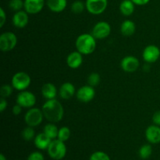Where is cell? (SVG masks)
Instances as JSON below:
<instances>
[{
  "label": "cell",
  "mask_w": 160,
  "mask_h": 160,
  "mask_svg": "<svg viewBox=\"0 0 160 160\" xmlns=\"http://www.w3.org/2000/svg\"><path fill=\"white\" fill-rule=\"evenodd\" d=\"M44 117L50 123H58L64 116L63 106L57 99L47 100L42 107Z\"/></svg>",
  "instance_id": "cell-1"
},
{
  "label": "cell",
  "mask_w": 160,
  "mask_h": 160,
  "mask_svg": "<svg viewBox=\"0 0 160 160\" xmlns=\"http://www.w3.org/2000/svg\"><path fill=\"white\" fill-rule=\"evenodd\" d=\"M92 34H82L79 35L75 42L77 50L82 55H90L96 48V40Z\"/></svg>",
  "instance_id": "cell-2"
},
{
  "label": "cell",
  "mask_w": 160,
  "mask_h": 160,
  "mask_svg": "<svg viewBox=\"0 0 160 160\" xmlns=\"http://www.w3.org/2000/svg\"><path fill=\"white\" fill-rule=\"evenodd\" d=\"M47 152L50 157L54 160H61L63 159L67 154V146L65 142L59 139L52 140L49 146L47 148Z\"/></svg>",
  "instance_id": "cell-3"
},
{
  "label": "cell",
  "mask_w": 160,
  "mask_h": 160,
  "mask_svg": "<svg viewBox=\"0 0 160 160\" xmlns=\"http://www.w3.org/2000/svg\"><path fill=\"white\" fill-rule=\"evenodd\" d=\"M31 84V78L26 72H17L12 76L11 84L17 91H25Z\"/></svg>",
  "instance_id": "cell-4"
},
{
  "label": "cell",
  "mask_w": 160,
  "mask_h": 160,
  "mask_svg": "<svg viewBox=\"0 0 160 160\" xmlns=\"http://www.w3.org/2000/svg\"><path fill=\"white\" fill-rule=\"evenodd\" d=\"M44 117H45L42 109L32 107L25 113L24 121L28 126L34 128L39 126L42 123Z\"/></svg>",
  "instance_id": "cell-5"
},
{
  "label": "cell",
  "mask_w": 160,
  "mask_h": 160,
  "mask_svg": "<svg viewBox=\"0 0 160 160\" xmlns=\"http://www.w3.org/2000/svg\"><path fill=\"white\" fill-rule=\"evenodd\" d=\"M17 44V37L14 33L7 31L0 36V50L2 52H9L13 49Z\"/></svg>",
  "instance_id": "cell-6"
},
{
  "label": "cell",
  "mask_w": 160,
  "mask_h": 160,
  "mask_svg": "<svg viewBox=\"0 0 160 160\" xmlns=\"http://www.w3.org/2000/svg\"><path fill=\"white\" fill-rule=\"evenodd\" d=\"M86 9L93 15H99L106 11L108 0H86Z\"/></svg>",
  "instance_id": "cell-7"
},
{
  "label": "cell",
  "mask_w": 160,
  "mask_h": 160,
  "mask_svg": "<svg viewBox=\"0 0 160 160\" xmlns=\"http://www.w3.org/2000/svg\"><path fill=\"white\" fill-rule=\"evenodd\" d=\"M17 103L23 108L31 109L34 107L36 103V97L32 92L28 91H22L17 95Z\"/></svg>",
  "instance_id": "cell-8"
},
{
  "label": "cell",
  "mask_w": 160,
  "mask_h": 160,
  "mask_svg": "<svg viewBox=\"0 0 160 160\" xmlns=\"http://www.w3.org/2000/svg\"><path fill=\"white\" fill-rule=\"evenodd\" d=\"M111 33V27L106 21H99L94 26L92 34L96 39L106 38Z\"/></svg>",
  "instance_id": "cell-9"
},
{
  "label": "cell",
  "mask_w": 160,
  "mask_h": 160,
  "mask_svg": "<svg viewBox=\"0 0 160 160\" xmlns=\"http://www.w3.org/2000/svg\"><path fill=\"white\" fill-rule=\"evenodd\" d=\"M95 91L90 85H84L80 88L76 92L77 98L81 102H89L95 98Z\"/></svg>",
  "instance_id": "cell-10"
},
{
  "label": "cell",
  "mask_w": 160,
  "mask_h": 160,
  "mask_svg": "<svg viewBox=\"0 0 160 160\" xmlns=\"http://www.w3.org/2000/svg\"><path fill=\"white\" fill-rule=\"evenodd\" d=\"M144 60L148 63L156 62L160 57V49L158 46L154 45H150L145 47L142 54Z\"/></svg>",
  "instance_id": "cell-11"
},
{
  "label": "cell",
  "mask_w": 160,
  "mask_h": 160,
  "mask_svg": "<svg viewBox=\"0 0 160 160\" xmlns=\"http://www.w3.org/2000/svg\"><path fill=\"white\" fill-rule=\"evenodd\" d=\"M120 66L123 71L127 73H133L138 69L140 66L139 60L133 56H125L120 62Z\"/></svg>",
  "instance_id": "cell-12"
},
{
  "label": "cell",
  "mask_w": 160,
  "mask_h": 160,
  "mask_svg": "<svg viewBox=\"0 0 160 160\" xmlns=\"http://www.w3.org/2000/svg\"><path fill=\"white\" fill-rule=\"evenodd\" d=\"M45 0H24V10L28 14H37L42 10Z\"/></svg>",
  "instance_id": "cell-13"
},
{
  "label": "cell",
  "mask_w": 160,
  "mask_h": 160,
  "mask_svg": "<svg viewBox=\"0 0 160 160\" xmlns=\"http://www.w3.org/2000/svg\"><path fill=\"white\" fill-rule=\"evenodd\" d=\"M145 138L151 144L160 143V127L157 125H151L145 131Z\"/></svg>",
  "instance_id": "cell-14"
},
{
  "label": "cell",
  "mask_w": 160,
  "mask_h": 160,
  "mask_svg": "<svg viewBox=\"0 0 160 160\" xmlns=\"http://www.w3.org/2000/svg\"><path fill=\"white\" fill-rule=\"evenodd\" d=\"M12 24L17 28H23L29 22L28 13L25 10H20L15 12L12 17Z\"/></svg>",
  "instance_id": "cell-15"
},
{
  "label": "cell",
  "mask_w": 160,
  "mask_h": 160,
  "mask_svg": "<svg viewBox=\"0 0 160 160\" xmlns=\"http://www.w3.org/2000/svg\"><path fill=\"white\" fill-rule=\"evenodd\" d=\"M83 62V56L81 52L77 51L72 52L67 58V64L70 68L78 69Z\"/></svg>",
  "instance_id": "cell-16"
},
{
  "label": "cell",
  "mask_w": 160,
  "mask_h": 160,
  "mask_svg": "<svg viewBox=\"0 0 160 160\" xmlns=\"http://www.w3.org/2000/svg\"><path fill=\"white\" fill-rule=\"evenodd\" d=\"M59 96L62 99H70L75 95V87L72 83L66 82L60 86L59 88Z\"/></svg>",
  "instance_id": "cell-17"
},
{
  "label": "cell",
  "mask_w": 160,
  "mask_h": 160,
  "mask_svg": "<svg viewBox=\"0 0 160 160\" xmlns=\"http://www.w3.org/2000/svg\"><path fill=\"white\" fill-rule=\"evenodd\" d=\"M52 139L48 138L44 132L40 133L34 138V145L40 150L47 149L49 146Z\"/></svg>",
  "instance_id": "cell-18"
},
{
  "label": "cell",
  "mask_w": 160,
  "mask_h": 160,
  "mask_svg": "<svg viewBox=\"0 0 160 160\" xmlns=\"http://www.w3.org/2000/svg\"><path fill=\"white\" fill-rule=\"evenodd\" d=\"M42 95L45 99H54L57 95L56 87L52 83H46L42 88Z\"/></svg>",
  "instance_id": "cell-19"
},
{
  "label": "cell",
  "mask_w": 160,
  "mask_h": 160,
  "mask_svg": "<svg viewBox=\"0 0 160 160\" xmlns=\"http://www.w3.org/2000/svg\"><path fill=\"white\" fill-rule=\"evenodd\" d=\"M67 6V0H48L47 6L53 12H61Z\"/></svg>",
  "instance_id": "cell-20"
},
{
  "label": "cell",
  "mask_w": 160,
  "mask_h": 160,
  "mask_svg": "<svg viewBox=\"0 0 160 160\" xmlns=\"http://www.w3.org/2000/svg\"><path fill=\"white\" fill-rule=\"evenodd\" d=\"M136 31V25L134 21L131 20H126L122 23L120 26L121 34L125 37H130L133 35Z\"/></svg>",
  "instance_id": "cell-21"
},
{
  "label": "cell",
  "mask_w": 160,
  "mask_h": 160,
  "mask_svg": "<svg viewBox=\"0 0 160 160\" xmlns=\"http://www.w3.org/2000/svg\"><path fill=\"white\" fill-rule=\"evenodd\" d=\"M134 5L131 0H123L120 5V12L126 17L132 15L134 12Z\"/></svg>",
  "instance_id": "cell-22"
},
{
  "label": "cell",
  "mask_w": 160,
  "mask_h": 160,
  "mask_svg": "<svg viewBox=\"0 0 160 160\" xmlns=\"http://www.w3.org/2000/svg\"><path fill=\"white\" fill-rule=\"evenodd\" d=\"M43 132L48 136V138L52 139V140H54L56 139V138L58 137V133H59V129L56 127V125H55L53 123H48V124L45 125L44 127Z\"/></svg>",
  "instance_id": "cell-23"
},
{
  "label": "cell",
  "mask_w": 160,
  "mask_h": 160,
  "mask_svg": "<svg viewBox=\"0 0 160 160\" xmlns=\"http://www.w3.org/2000/svg\"><path fill=\"white\" fill-rule=\"evenodd\" d=\"M152 148L148 144L142 145L138 151V155L142 159H148L152 156Z\"/></svg>",
  "instance_id": "cell-24"
},
{
  "label": "cell",
  "mask_w": 160,
  "mask_h": 160,
  "mask_svg": "<svg viewBox=\"0 0 160 160\" xmlns=\"http://www.w3.org/2000/svg\"><path fill=\"white\" fill-rule=\"evenodd\" d=\"M21 135L23 140L29 142V141H31L35 138V132H34V130L33 129L32 127L28 126L23 130Z\"/></svg>",
  "instance_id": "cell-25"
},
{
  "label": "cell",
  "mask_w": 160,
  "mask_h": 160,
  "mask_svg": "<svg viewBox=\"0 0 160 160\" xmlns=\"http://www.w3.org/2000/svg\"><path fill=\"white\" fill-rule=\"evenodd\" d=\"M84 9H86L85 3L83 2L82 1H80V0L73 2L71 5V11L73 13H81L84 10Z\"/></svg>",
  "instance_id": "cell-26"
},
{
  "label": "cell",
  "mask_w": 160,
  "mask_h": 160,
  "mask_svg": "<svg viewBox=\"0 0 160 160\" xmlns=\"http://www.w3.org/2000/svg\"><path fill=\"white\" fill-rule=\"evenodd\" d=\"M70 137V130L67 127H62L59 129L57 138L62 142H67Z\"/></svg>",
  "instance_id": "cell-27"
},
{
  "label": "cell",
  "mask_w": 160,
  "mask_h": 160,
  "mask_svg": "<svg viewBox=\"0 0 160 160\" xmlns=\"http://www.w3.org/2000/svg\"><path fill=\"white\" fill-rule=\"evenodd\" d=\"M9 7L11 10L14 12L22 10L24 8V1L23 0H10L9 3Z\"/></svg>",
  "instance_id": "cell-28"
},
{
  "label": "cell",
  "mask_w": 160,
  "mask_h": 160,
  "mask_svg": "<svg viewBox=\"0 0 160 160\" xmlns=\"http://www.w3.org/2000/svg\"><path fill=\"white\" fill-rule=\"evenodd\" d=\"M100 81H101V78L98 73H92L88 78V84L93 88L98 86Z\"/></svg>",
  "instance_id": "cell-29"
},
{
  "label": "cell",
  "mask_w": 160,
  "mask_h": 160,
  "mask_svg": "<svg viewBox=\"0 0 160 160\" xmlns=\"http://www.w3.org/2000/svg\"><path fill=\"white\" fill-rule=\"evenodd\" d=\"M89 160H110V158L104 152L97 151L91 155Z\"/></svg>",
  "instance_id": "cell-30"
},
{
  "label": "cell",
  "mask_w": 160,
  "mask_h": 160,
  "mask_svg": "<svg viewBox=\"0 0 160 160\" xmlns=\"http://www.w3.org/2000/svg\"><path fill=\"white\" fill-rule=\"evenodd\" d=\"M12 88H13V87L12 86V84L11 85H9V84H3L1 87V88H0L1 97L6 98L10 96L12 92Z\"/></svg>",
  "instance_id": "cell-31"
},
{
  "label": "cell",
  "mask_w": 160,
  "mask_h": 160,
  "mask_svg": "<svg viewBox=\"0 0 160 160\" xmlns=\"http://www.w3.org/2000/svg\"><path fill=\"white\" fill-rule=\"evenodd\" d=\"M28 160H45V158L40 152H33L28 156Z\"/></svg>",
  "instance_id": "cell-32"
},
{
  "label": "cell",
  "mask_w": 160,
  "mask_h": 160,
  "mask_svg": "<svg viewBox=\"0 0 160 160\" xmlns=\"http://www.w3.org/2000/svg\"><path fill=\"white\" fill-rule=\"evenodd\" d=\"M6 21V14L3 8H0V28L4 26Z\"/></svg>",
  "instance_id": "cell-33"
},
{
  "label": "cell",
  "mask_w": 160,
  "mask_h": 160,
  "mask_svg": "<svg viewBox=\"0 0 160 160\" xmlns=\"http://www.w3.org/2000/svg\"><path fill=\"white\" fill-rule=\"evenodd\" d=\"M152 122L154 124L160 127V110L156 111L152 116Z\"/></svg>",
  "instance_id": "cell-34"
},
{
  "label": "cell",
  "mask_w": 160,
  "mask_h": 160,
  "mask_svg": "<svg viewBox=\"0 0 160 160\" xmlns=\"http://www.w3.org/2000/svg\"><path fill=\"white\" fill-rule=\"evenodd\" d=\"M8 102L6 101V99L5 98L2 97L1 99H0V112H3L5 111V109L7 108Z\"/></svg>",
  "instance_id": "cell-35"
},
{
  "label": "cell",
  "mask_w": 160,
  "mask_h": 160,
  "mask_svg": "<svg viewBox=\"0 0 160 160\" xmlns=\"http://www.w3.org/2000/svg\"><path fill=\"white\" fill-rule=\"evenodd\" d=\"M22 109H23V107H22L21 106H20L19 104H16L15 106L12 107V113L14 114V115L17 116V115H20V113H21L22 112Z\"/></svg>",
  "instance_id": "cell-36"
},
{
  "label": "cell",
  "mask_w": 160,
  "mask_h": 160,
  "mask_svg": "<svg viewBox=\"0 0 160 160\" xmlns=\"http://www.w3.org/2000/svg\"><path fill=\"white\" fill-rule=\"evenodd\" d=\"M131 1L138 6H144V5L148 4L150 0H131Z\"/></svg>",
  "instance_id": "cell-37"
},
{
  "label": "cell",
  "mask_w": 160,
  "mask_h": 160,
  "mask_svg": "<svg viewBox=\"0 0 160 160\" xmlns=\"http://www.w3.org/2000/svg\"><path fill=\"white\" fill-rule=\"evenodd\" d=\"M0 160H6V158L5 157V156L3 154L0 155Z\"/></svg>",
  "instance_id": "cell-38"
}]
</instances>
